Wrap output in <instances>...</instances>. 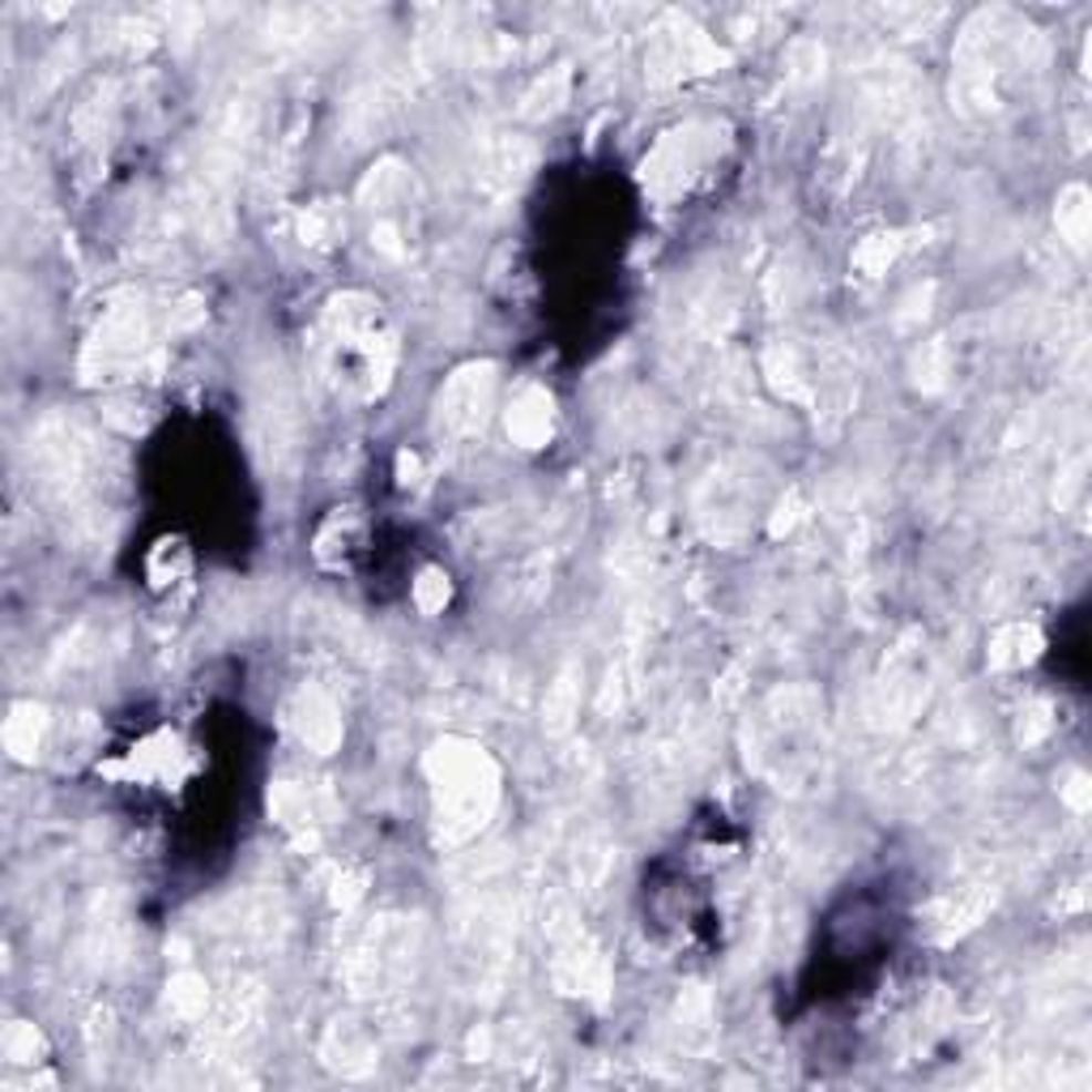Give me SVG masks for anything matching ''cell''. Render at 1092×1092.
<instances>
[{
	"mask_svg": "<svg viewBox=\"0 0 1092 1092\" xmlns=\"http://www.w3.org/2000/svg\"><path fill=\"white\" fill-rule=\"evenodd\" d=\"M491 768L478 751H444L440 756V798L444 815L453 824V836H466L482 824L496 786H491Z\"/></svg>",
	"mask_w": 1092,
	"mask_h": 1092,
	"instance_id": "cell-1",
	"label": "cell"
},
{
	"mask_svg": "<svg viewBox=\"0 0 1092 1092\" xmlns=\"http://www.w3.org/2000/svg\"><path fill=\"white\" fill-rule=\"evenodd\" d=\"M299 735H303V742H312V747H333V738H337V717H333V709H329L325 700L321 696H308L303 700V713H299Z\"/></svg>",
	"mask_w": 1092,
	"mask_h": 1092,
	"instance_id": "cell-3",
	"label": "cell"
},
{
	"mask_svg": "<svg viewBox=\"0 0 1092 1092\" xmlns=\"http://www.w3.org/2000/svg\"><path fill=\"white\" fill-rule=\"evenodd\" d=\"M487 393H491V372H487V367L461 372L457 381L448 384V393H444V402H440L444 427H448V431H474V427L482 423Z\"/></svg>",
	"mask_w": 1092,
	"mask_h": 1092,
	"instance_id": "cell-2",
	"label": "cell"
},
{
	"mask_svg": "<svg viewBox=\"0 0 1092 1092\" xmlns=\"http://www.w3.org/2000/svg\"><path fill=\"white\" fill-rule=\"evenodd\" d=\"M1059 227H1063L1067 243L1084 248V236H1089V206H1084V188H1071L1059 206Z\"/></svg>",
	"mask_w": 1092,
	"mask_h": 1092,
	"instance_id": "cell-5",
	"label": "cell"
},
{
	"mask_svg": "<svg viewBox=\"0 0 1092 1092\" xmlns=\"http://www.w3.org/2000/svg\"><path fill=\"white\" fill-rule=\"evenodd\" d=\"M551 406H547V397L542 393H526L521 397V406L512 410V418H508V427L521 436L526 444H538L542 436H547V418H551Z\"/></svg>",
	"mask_w": 1092,
	"mask_h": 1092,
	"instance_id": "cell-4",
	"label": "cell"
},
{
	"mask_svg": "<svg viewBox=\"0 0 1092 1092\" xmlns=\"http://www.w3.org/2000/svg\"><path fill=\"white\" fill-rule=\"evenodd\" d=\"M551 726L555 730H563L568 721H572V713H576V679L572 675H563L555 687H551Z\"/></svg>",
	"mask_w": 1092,
	"mask_h": 1092,
	"instance_id": "cell-6",
	"label": "cell"
}]
</instances>
